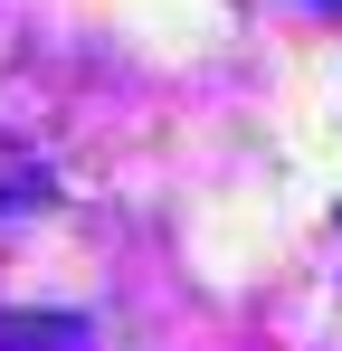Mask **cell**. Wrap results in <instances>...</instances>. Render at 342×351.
<instances>
[{
    "label": "cell",
    "instance_id": "cell-1",
    "mask_svg": "<svg viewBox=\"0 0 342 351\" xmlns=\"http://www.w3.org/2000/svg\"><path fill=\"white\" fill-rule=\"evenodd\" d=\"M0 351H95L86 313H0Z\"/></svg>",
    "mask_w": 342,
    "mask_h": 351
},
{
    "label": "cell",
    "instance_id": "cell-2",
    "mask_svg": "<svg viewBox=\"0 0 342 351\" xmlns=\"http://www.w3.org/2000/svg\"><path fill=\"white\" fill-rule=\"evenodd\" d=\"M57 180L38 171V162H0V209H48Z\"/></svg>",
    "mask_w": 342,
    "mask_h": 351
}]
</instances>
